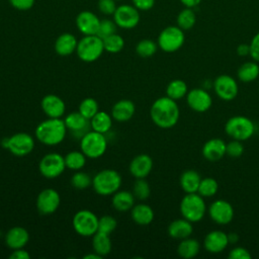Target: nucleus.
<instances>
[{
	"label": "nucleus",
	"instance_id": "nucleus-51",
	"mask_svg": "<svg viewBox=\"0 0 259 259\" xmlns=\"http://www.w3.org/2000/svg\"><path fill=\"white\" fill-rule=\"evenodd\" d=\"M9 258H11V259H29L30 254L23 248H20V249L12 250L11 254L9 255Z\"/></svg>",
	"mask_w": 259,
	"mask_h": 259
},
{
	"label": "nucleus",
	"instance_id": "nucleus-17",
	"mask_svg": "<svg viewBox=\"0 0 259 259\" xmlns=\"http://www.w3.org/2000/svg\"><path fill=\"white\" fill-rule=\"evenodd\" d=\"M64 121L67 130L70 131V133L75 138L81 139L86 133L91 130L90 119H87L79 111H73L69 113L65 117Z\"/></svg>",
	"mask_w": 259,
	"mask_h": 259
},
{
	"label": "nucleus",
	"instance_id": "nucleus-13",
	"mask_svg": "<svg viewBox=\"0 0 259 259\" xmlns=\"http://www.w3.org/2000/svg\"><path fill=\"white\" fill-rule=\"evenodd\" d=\"M213 90L219 98L224 101L234 100L239 92L237 81L230 75H220L213 81Z\"/></svg>",
	"mask_w": 259,
	"mask_h": 259
},
{
	"label": "nucleus",
	"instance_id": "nucleus-28",
	"mask_svg": "<svg viewBox=\"0 0 259 259\" xmlns=\"http://www.w3.org/2000/svg\"><path fill=\"white\" fill-rule=\"evenodd\" d=\"M135 199L133 192L127 190H117L112 194L111 204L115 210L124 212L132 209L135 205Z\"/></svg>",
	"mask_w": 259,
	"mask_h": 259
},
{
	"label": "nucleus",
	"instance_id": "nucleus-45",
	"mask_svg": "<svg viewBox=\"0 0 259 259\" xmlns=\"http://www.w3.org/2000/svg\"><path fill=\"white\" fill-rule=\"evenodd\" d=\"M244 153V147L241 141L233 140L226 146V155L231 158H239Z\"/></svg>",
	"mask_w": 259,
	"mask_h": 259
},
{
	"label": "nucleus",
	"instance_id": "nucleus-35",
	"mask_svg": "<svg viewBox=\"0 0 259 259\" xmlns=\"http://www.w3.org/2000/svg\"><path fill=\"white\" fill-rule=\"evenodd\" d=\"M196 22V15L193 8L185 7L182 9L176 18L177 26H179L182 30H189L191 29Z\"/></svg>",
	"mask_w": 259,
	"mask_h": 259
},
{
	"label": "nucleus",
	"instance_id": "nucleus-32",
	"mask_svg": "<svg viewBox=\"0 0 259 259\" xmlns=\"http://www.w3.org/2000/svg\"><path fill=\"white\" fill-rule=\"evenodd\" d=\"M90 125H91V130L105 135L111 128L112 116L106 111L99 110L90 119Z\"/></svg>",
	"mask_w": 259,
	"mask_h": 259
},
{
	"label": "nucleus",
	"instance_id": "nucleus-40",
	"mask_svg": "<svg viewBox=\"0 0 259 259\" xmlns=\"http://www.w3.org/2000/svg\"><path fill=\"white\" fill-rule=\"evenodd\" d=\"M78 111L87 119H91L99 111V106L94 98L87 97L80 102Z\"/></svg>",
	"mask_w": 259,
	"mask_h": 259
},
{
	"label": "nucleus",
	"instance_id": "nucleus-34",
	"mask_svg": "<svg viewBox=\"0 0 259 259\" xmlns=\"http://www.w3.org/2000/svg\"><path fill=\"white\" fill-rule=\"evenodd\" d=\"M187 92H188L187 84L181 79H174L170 81L166 87V96L176 101L185 97Z\"/></svg>",
	"mask_w": 259,
	"mask_h": 259
},
{
	"label": "nucleus",
	"instance_id": "nucleus-12",
	"mask_svg": "<svg viewBox=\"0 0 259 259\" xmlns=\"http://www.w3.org/2000/svg\"><path fill=\"white\" fill-rule=\"evenodd\" d=\"M140 10H138L134 5L121 4L118 5L113 13V20L117 27L122 29L135 28L140 22Z\"/></svg>",
	"mask_w": 259,
	"mask_h": 259
},
{
	"label": "nucleus",
	"instance_id": "nucleus-38",
	"mask_svg": "<svg viewBox=\"0 0 259 259\" xmlns=\"http://www.w3.org/2000/svg\"><path fill=\"white\" fill-rule=\"evenodd\" d=\"M218 190H219L218 181L212 177H204V178H201L200 180L197 193L200 194L203 198L211 197L215 195Z\"/></svg>",
	"mask_w": 259,
	"mask_h": 259
},
{
	"label": "nucleus",
	"instance_id": "nucleus-56",
	"mask_svg": "<svg viewBox=\"0 0 259 259\" xmlns=\"http://www.w3.org/2000/svg\"><path fill=\"white\" fill-rule=\"evenodd\" d=\"M116 1H123V0H116Z\"/></svg>",
	"mask_w": 259,
	"mask_h": 259
},
{
	"label": "nucleus",
	"instance_id": "nucleus-46",
	"mask_svg": "<svg viewBox=\"0 0 259 259\" xmlns=\"http://www.w3.org/2000/svg\"><path fill=\"white\" fill-rule=\"evenodd\" d=\"M97 8L104 15H113L117 8L116 0H98Z\"/></svg>",
	"mask_w": 259,
	"mask_h": 259
},
{
	"label": "nucleus",
	"instance_id": "nucleus-19",
	"mask_svg": "<svg viewBox=\"0 0 259 259\" xmlns=\"http://www.w3.org/2000/svg\"><path fill=\"white\" fill-rule=\"evenodd\" d=\"M229 245L228 234L221 231L214 230L206 234L203 240L204 249L212 254H218L223 252Z\"/></svg>",
	"mask_w": 259,
	"mask_h": 259
},
{
	"label": "nucleus",
	"instance_id": "nucleus-37",
	"mask_svg": "<svg viewBox=\"0 0 259 259\" xmlns=\"http://www.w3.org/2000/svg\"><path fill=\"white\" fill-rule=\"evenodd\" d=\"M102 40H103L104 51L107 53H110V54L119 53L124 47L123 37L121 35L117 34L116 32L102 38Z\"/></svg>",
	"mask_w": 259,
	"mask_h": 259
},
{
	"label": "nucleus",
	"instance_id": "nucleus-44",
	"mask_svg": "<svg viewBox=\"0 0 259 259\" xmlns=\"http://www.w3.org/2000/svg\"><path fill=\"white\" fill-rule=\"evenodd\" d=\"M116 28L117 25L114 22V20L112 19H108V18H104L100 20L96 35H98L100 38H104L110 34H113L116 32Z\"/></svg>",
	"mask_w": 259,
	"mask_h": 259
},
{
	"label": "nucleus",
	"instance_id": "nucleus-49",
	"mask_svg": "<svg viewBox=\"0 0 259 259\" xmlns=\"http://www.w3.org/2000/svg\"><path fill=\"white\" fill-rule=\"evenodd\" d=\"M249 46H250V56L255 62L259 63V32H257L252 37Z\"/></svg>",
	"mask_w": 259,
	"mask_h": 259
},
{
	"label": "nucleus",
	"instance_id": "nucleus-39",
	"mask_svg": "<svg viewBox=\"0 0 259 259\" xmlns=\"http://www.w3.org/2000/svg\"><path fill=\"white\" fill-rule=\"evenodd\" d=\"M158 44L150 38L141 39L136 46V53L141 58H151L158 50Z\"/></svg>",
	"mask_w": 259,
	"mask_h": 259
},
{
	"label": "nucleus",
	"instance_id": "nucleus-23",
	"mask_svg": "<svg viewBox=\"0 0 259 259\" xmlns=\"http://www.w3.org/2000/svg\"><path fill=\"white\" fill-rule=\"evenodd\" d=\"M227 144L219 138H213L205 142L202 146L201 154L209 162H215L226 155Z\"/></svg>",
	"mask_w": 259,
	"mask_h": 259
},
{
	"label": "nucleus",
	"instance_id": "nucleus-27",
	"mask_svg": "<svg viewBox=\"0 0 259 259\" xmlns=\"http://www.w3.org/2000/svg\"><path fill=\"white\" fill-rule=\"evenodd\" d=\"M131 211L132 220L140 226L150 225L154 220V210L153 208L146 203L135 204Z\"/></svg>",
	"mask_w": 259,
	"mask_h": 259
},
{
	"label": "nucleus",
	"instance_id": "nucleus-48",
	"mask_svg": "<svg viewBox=\"0 0 259 259\" xmlns=\"http://www.w3.org/2000/svg\"><path fill=\"white\" fill-rule=\"evenodd\" d=\"M9 4L20 11L29 10L35 3V0H8Z\"/></svg>",
	"mask_w": 259,
	"mask_h": 259
},
{
	"label": "nucleus",
	"instance_id": "nucleus-14",
	"mask_svg": "<svg viewBox=\"0 0 259 259\" xmlns=\"http://www.w3.org/2000/svg\"><path fill=\"white\" fill-rule=\"evenodd\" d=\"M36 208L39 213L49 215L54 213L61 204V196L56 189H42L36 197Z\"/></svg>",
	"mask_w": 259,
	"mask_h": 259
},
{
	"label": "nucleus",
	"instance_id": "nucleus-24",
	"mask_svg": "<svg viewBox=\"0 0 259 259\" xmlns=\"http://www.w3.org/2000/svg\"><path fill=\"white\" fill-rule=\"evenodd\" d=\"M136 105L132 100L121 99L115 102L111 108V116L118 122L128 121L135 114Z\"/></svg>",
	"mask_w": 259,
	"mask_h": 259
},
{
	"label": "nucleus",
	"instance_id": "nucleus-57",
	"mask_svg": "<svg viewBox=\"0 0 259 259\" xmlns=\"http://www.w3.org/2000/svg\"><path fill=\"white\" fill-rule=\"evenodd\" d=\"M258 93H259V92H258Z\"/></svg>",
	"mask_w": 259,
	"mask_h": 259
},
{
	"label": "nucleus",
	"instance_id": "nucleus-8",
	"mask_svg": "<svg viewBox=\"0 0 259 259\" xmlns=\"http://www.w3.org/2000/svg\"><path fill=\"white\" fill-rule=\"evenodd\" d=\"M1 146L16 157H24L32 152L34 139L26 133H16L4 138L1 141Z\"/></svg>",
	"mask_w": 259,
	"mask_h": 259
},
{
	"label": "nucleus",
	"instance_id": "nucleus-16",
	"mask_svg": "<svg viewBox=\"0 0 259 259\" xmlns=\"http://www.w3.org/2000/svg\"><path fill=\"white\" fill-rule=\"evenodd\" d=\"M186 101L188 106L196 112L207 111L212 104L210 94L203 88H193L186 94Z\"/></svg>",
	"mask_w": 259,
	"mask_h": 259
},
{
	"label": "nucleus",
	"instance_id": "nucleus-20",
	"mask_svg": "<svg viewBox=\"0 0 259 259\" xmlns=\"http://www.w3.org/2000/svg\"><path fill=\"white\" fill-rule=\"evenodd\" d=\"M100 19L98 16L89 10L81 11L76 17V26L84 35L96 34Z\"/></svg>",
	"mask_w": 259,
	"mask_h": 259
},
{
	"label": "nucleus",
	"instance_id": "nucleus-5",
	"mask_svg": "<svg viewBox=\"0 0 259 259\" xmlns=\"http://www.w3.org/2000/svg\"><path fill=\"white\" fill-rule=\"evenodd\" d=\"M103 52V40L96 34L84 35L78 40L76 53L78 58L85 63L95 62L101 57Z\"/></svg>",
	"mask_w": 259,
	"mask_h": 259
},
{
	"label": "nucleus",
	"instance_id": "nucleus-10",
	"mask_svg": "<svg viewBox=\"0 0 259 259\" xmlns=\"http://www.w3.org/2000/svg\"><path fill=\"white\" fill-rule=\"evenodd\" d=\"M98 217L89 209L78 210L72 220L74 231L82 237H92L98 231Z\"/></svg>",
	"mask_w": 259,
	"mask_h": 259
},
{
	"label": "nucleus",
	"instance_id": "nucleus-36",
	"mask_svg": "<svg viewBox=\"0 0 259 259\" xmlns=\"http://www.w3.org/2000/svg\"><path fill=\"white\" fill-rule=\"evenodd\" d=\"M65 158L66 168H69L73 171L81 170L86 164V156L82 151H71L67 153Z\"/></svg>",
	"mask_w": 259,
	"mask_h": 259
},
{
	"label": "nucleus",
	"instance_id": "nucleus-41",
	"mask_svg": "<svg viewBox=\"0 0 259 259\" xmlns=\"http://www.w3.org/2000/svg\"><path fill=\"white\" fill-rule=\"evenodd\" d=\"M92 179L93 178L88 173L78 170L73 174L71 178V184L75 189L83 190L92 185Z\"/></svg>",
	"mask_w": 259,
	"mask_h": 259
},
{
	"label": "nucleus",
	"instance_id": "nucleus-6",
	"mask_svg": "<svg viewBox=\"0 0 259 259\" xmlns=\"http://www.w3.org/2000/svg\"><path fill=\"white\" fill-rule=\"evenodd\" d=\"M225 132L233 140L244 142L254 135L255 124L247 116L235 115L227 120L225 124Z\"/></svg>",
	"mask_w": 259,
	"mask_h": 259
},
{
	"label": "nucleus",
	"instance_id": "nucleus-47",
	"mask_svg": "<svg viewBox=\"0 0 259 259\" xmlns=\"http://www.w3.org/2000/svg\"><path fill=\"white\" fill-rule=\"evenodd\" d=\"M228 257L230 259H250L252 255L244 247H235L230 251Z\"/></svg>",
	"mask_w": 259,
	"mask_h": 259
},
{
	"label": "nucleus",
	"instance_id": "nucleus-15",
	"mask_svg": "<svg viewBox=\"0 0 259 259\" xmlns=\"http://www.w3.org/2000/svg\"><path fill=\"white\" fill-rule=\"evenodd\" d=\"M210 219L218 225H228L234 219V208L232 204L225 199H217L208 206Z\"/></svg>",
	"mask_w": 259,
	"mask_h": 259
},
{
	"label": "nucleus",
	"instance_id": "nucleus-21",
	"mask_svg": "<svg viewBox=\"0 0 259 259\" xmlns=\"http://www.w3.org/2000/svg\"><path fill=\"white\" fill-rule=\"evenodd\" d=\"M153 169V160L148 154H139L130 163L128 171L136 179L146 178Z\"/></svg>",
	"mask_w": 259,
	"mask_h": 259
},
{
	"label": "nucleus",
	"instance_id": "nucleus-1",
	"mask_svg": "<svg viewBox=\"0 0 259 259\" xmlns=\"http://www.w3.org/2000/svg\"><path fill=\"white\" fill-rule=\"evenodd\" d=\"M152 121L161 128H171L179 120L180 110L176 100L168 96H162L156 99L150 108Z\"/></svg>",
	"mask_w": 259,
	"mask_h": 259
},
{
	"label": "nucleus",
	"instance_id": "nucleus-7",
	"mask_svg": "<svg viewBox=\"0 0 259 259\" xmlns=\"http://www.w3.org/2000/svg\"><path fill=\"white\" fill-rule=\"evenodd\" d=\"M80 149L87 158L97 159L104 155L107 140L104 134L90 130L80 139Z\"/></svg>",
	"mask_w": 259,
	"mask_h": 259
},
{
	"label": "nucleus",
	"instance_id": "nucleus-2",
	"mask_svg": "<svg viewBox=\"0 0 259 259\" xmlns=\"http://www.w3.org/2000/svg\"><path fill=\"white\" fill-rule=\"evenodd\" d=\"M67 131L63 119L49 117L36 125L34 135L39 143L46 146H56L64 141Z\"/></svg>",
	"mask_w": 259,
	"mask_h": 259
},
{
	"label": "nucleus",
	"instance_id": "nucleus-54",
	"mask_svg": "<svg viewBox=\"0 0 259 259\" xmlns=\"http://www.w3.org/2000/svg\"><path fill=\"white\" fill-rule=\"evenodd\" d=\"M229 244H236L239 241V235L237 233H229L228 234Z\"/></svg>",
	"mask_w": 259,
	"mask_h": 259
},
{
	"label": "nucleus",
	"instance_id": "nucleus-4",
	"mask_svg": "<svg viewBox=\"0 0 259 259\" xmlns=\"http://www.w3.org/2000/svg\"><path fill=\"white\" fill-rule=\"evenodd\" d=\"M179 208L182 218L191 223L200 222L206 212L204 199L197 192L186 193L180 201Z\"/></svg>",
	"mask_w": 259,
	"mask_h": 259
},
{
	"label": "nucleus",
	"instance_id": "nucleus-52",
	"mask_svg": "<svg viewBox=\"0 0 259 259\" xmlns=\"http://www.w3.org/2000/svg\"><path fill=\"white\" fill-rule=\"evenodd\" d=\"M237 54L240 57H245L250 55V46L248 44H241L237 47Z\"/></svg>",
	"mask_w": 259,
	"mask_h": 259
},
{
	"label": "nucleus",
	"instance_id": "nucleus-31",
	"mask_svg": "<svg viewBox=\"0 0 259 259\" xmlns=\"http://www.w3.org/2000/svg\"><path fill=\"white\" fill-rule=\"evenodd\" d=\"M237 76L238 79L243 83L253 82L259 76V65L257 62H245L239 67Z\"/></svg>",
	"mask_w": 259,
	"mask_h": 259
},
{
	"label": "nucleus",
	"instance_id": "nucleus-25",
	"mask_svg": "<svg viewBox=\"0 0 259 259\" xmlns=\"http://www.w3.org/2000/svg\"><path fill=\"white\" fill-rule=\"evenodd\" d=\"M78 40L76 36L70 32L60 34L55 41V51L61 57H67L76 52Z\"/></svg>",
	"mask_w": 259,
	"mask_h": 259
},
{
	"label": "nucleus",
	"instance_id": "nucleus-43",
	"mask_svg": "<svg viewBox=\"0 0 259 259\" xmlns=\"http://www.w3.org/2000/svg\"><path fill=\"white\" fill-rule=\"evenodd\" d=\"M117 222L114 217L105 214L98 219V231L107 235H110L116 228Z\"/></svg>",
	"mask_w": 259,
	"mask_h": 259
},
{
	"label": "nucleus",
	"instance_id": "nucleus-3",
	"mask_svg": "<svg viewBox=\"0 0 259 259\" xmlns=\"http://www.w3.org/2000/svg\"><path fill=\"white\" fill-rule=\"evenodd\" d=\"M121 181V176L117 171L113 169H103L93 177L92 186L97 194L108 196L119 190Z\"/></svg>",
	"mask_w": 259,
	"mask_h": 259
},
{
	"label": "nucleus",
	"instance_id": "nucleus-18",
	"mask_svg": "<svg viewBox=\"0 0 259 259\" xmlns=\"http://www.w3.org/2000/svg\"><path fill=\"white\" fill-rule=\"evenodd\" d=\"M41 110L48 117L61 118L66 111L64 100L56 94L45 95L40 101Z\"/></svg>",
	"mask_w": 259,
	"mask_h": 259
},
{
	"label": "nucleus",
	"instance_id": "nucleus-55",
	"mask_svg": "<svg viewBox=\"0 0 259 259\" xmlns=\"http://www.w3.org/2000/svg\"><path fill=\"white\" fill-rule=\"evenodd\" d=\"M83 258L84 259H100V258H102V256H100L99 254L94 252V253H89V254L84 255Z\"/></svg>",
	"mask_w": 259,
	"mask_h": 259
},
{
	"label": "nucleus",
	"instance_id": "nucleus-53",
	"mask_svg": "<svg viewBox=\"0 0 259 259\" xmlns=\"http://www.w3.org/2000/svg\"><path fill=\"white\" fill-rule=\"evenodd\" d=\"M202 0H180V2L184 5V7L195 8L197 7Z\"/></svg>",
	"mask_w": 259,
	"mask_h": 259
},
{
	"label": "nucleus",
	"instance_id": "nucleus-22",
	"mask_svg": "<svg viewBox=\"0 0 259 259\" xmlns=\"http://www.w3.org/2000/svg\"><path fill=\"white\" fill-rule=\"evenodd\" d=\"M4 241L6 246L11 250L24 248L29 241V233L25 228L15 226L6 232Z\"/></svg>",
	"mask_w": 259,
	"mask_h": 259
},
{
	"label": "nucleus",
	"instance_id": "nucleus-11",
	"mask_svg": "<svg viewBox=\"0 0 259 259\" xmlns=\"http://www.w3.org/2000/svg\"><path fill=\"white\" fill-rule=\"evenodd\" d=\"M65 169V158L56 152L46 154L38 163L39 173L47 179H55L59 177Z\"/></svg>",
	"mask_w": 259,
	"mask_h": 259
},
{
	"label": "nucleus",
	"instance_id": "nucleus-33",
	"mask_svg": "<svg viewBox=\"0 0 259 259\" xmlns=\"http://www.w3.org/2000/svg\"><path fill=\"white\" fill-rule=\"evenodd\" d=\"M92 248L94 252L102 257L109 254L111 251V240L109 238V235L101 232H96L92 236Z\"/></svg>",
	"mask_w": 259,
	"mask_h": 259
},
{
	"label": "nucleus",
	"instance_id": "nucleus-30",
	"mask_svg": "<svg viewBox=\"0 0 259 259\" xmlns=\"http://www.w3.org/2000/svg\"><path fill=\"white\" fill-rule=\"evenodd\" d=\"M200 250V244L196 239L190 237L180 240V243L177 246V253L181 258L191 259L194 258Z\"/></svg>",
	"mask_w": 259,
	"mask_h": 259
},
{
	"label": "nucleus",
	"instance_id": "nucleus-26",
	"mask_svg": "<svg viewBox=\"0 0 259 259\" xmlns=\"http://www.w3.org/2000/svg\"><path fill=\"white\" fill-rule=\"evenodd\" d=\"M168 235L176 240H183L191 236L193 232L192 223L186 219H177L172 221L167 229Z\"/></svg>",
	"mask_w": 259,
	"mask_h": 259
},
{
	"label": "nucleus",
	"instance_id": "nucleus-42",
	"mask_svg": "<svg viewBox=\"0 0 259 259\" xmlns=\"http://www.w3.org/2000/svg\"><path fill=\"white\" fill-rule=\"evenodd\" d=\"M133 194L139 200H146L151 194V188L145 178L136 179L133 186Z\"/></svg>",
	"mask_w": 259,
	"mask_h": 259
},
{
	"label": "nucleus",
	"instance_id": "nucleus-29",
	"mask_svg": "<svg viewBox=\"0 0 259 259\" xmlns=\"http://www.w3.org/2000/svg\"><path fill=\"white\" fill-rule=\"evenodd\" d=\"M200 180H201V177L199 173L195 170L189 169V170H185L181 174L179 178V183L182 190L185 193H194V192H197Z\"/></svg>",
	"mask_w": 259,
	"mask_h": 259
},
{
	"label": "nucleus",
	"instance_id": "nucleus-9",
	"mask_svg": "<svg viewBox=\"0 0 259 259\" xmlns=\"http://www.w3.org/2000/svg\"><path fill=\"white\" fill-rule=\"evenodd\" d=\"M185 41L184 30L177 25L165 27L158 35L157 44L159 49L165 53H174L182 48Z\"/></svg>",
	"mask_w": 259,
	"mask_h": 259
},
{
	"label": "nucleus",
	"instance_id": "nucleus-50",
	"mask_svg": "<svg viewBox=\"0 0 259 259\" xmlns=\"http://www.w3.org/2000/svg\"><path fill=\"white\" fill-rule=\"evenodd\" d=\"M133 5L141 11H147L153 8L155 5V0H132Z\"/></svg>",
	"mask_w": 259,
	"mask_h": 259
}]
</instances>
